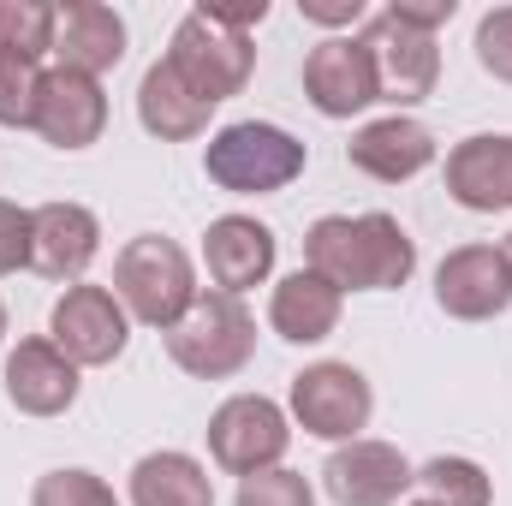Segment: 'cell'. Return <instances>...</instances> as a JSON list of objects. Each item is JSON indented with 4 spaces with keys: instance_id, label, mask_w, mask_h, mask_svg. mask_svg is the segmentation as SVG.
Returning <instances> with one entry per match:
<instances>
[{
    "instance_id": "obj_5",
    "label": "cell",
    "mask_w": 512,
    "mask_h": 506,
    "mask_svg": "<svg viewBox=\"0 0 512 506\" xmlns=\"http://www.w3.org/2000/svg\"><path fill=\"white\" fill-rule=\"evenodd\" d=\"M167 358L197 381H227L256 358V316L245 298L197 292V304L167 328Z\"/></svg>"
},
{
    "instance_id": "obj_13",
    "label": "cell",
    "mask_w": 512,
    "mask_h": 506,
    "mask_svg": "<svg viewBox=\"0 0 512 506\" xmlns=\"http://www.w3.org/2000/svg\"><path fill=\"white\" fill-rule=\"evenodd\" d=\"M30 131L42 143H54V149H90V143H102V131H108L102 78L48 66L42 72V90H36V120H30Z\"/></svg>"
},
{
    "instance_id": "obj_9",
    "label": "cell",
    "mask_w": 512,
    "mask_h": 506,
    "mask_svg": "<svg viewBox=\"0 0 512 506\" xmlns=\"http://www.w3.org/2000/svg\"><path fill=\"white\" fill-rule=\"evenodd\" d=\"M358 42L370 48V66H376V90H382V102H393L399 114L435 96V78H441V48H435V36L399 24V18L382 6V12L364 18V36H358Z\"/></svg>"
},
{
    "instance_id": "obj_21",
    "label": "cell",
    "mask_w": 512,
    "mask_h": 506,
    "mask_svg": "<svg viewBox=\"0 0 512 506\" xmlns=\"http://www.w3.org/2000/svg\"><path fill=\"white\" fill-rule=\"evenodd\" d=\"M137 120L149 137H161V143H191V137H203L209 120H215V108L209 102H197L179 78H173V66L167 60H155L149 72H143V84H137Z\"/></svg>"
},
{
    "instance_id": "obj_24",
    "label": "cell",
    "mask_w": 512,
    "mask_h": 506,
    "mask_svg": "<svg viewBox=\"0 0 512 506\" xmlns=\"http://www.w3.org/2000/svg\"><path fill=\"white\" fill-rule=\"evenodd\" d=\"M54 24L60 6L48 0H0V54H24V60L54 54Z\"/></svg>"
},
{
    "instance_id": "obj_3",
    "label": "cell",
    "mask_w": 512,
    "mask_h": 506,
    "mask_svg": "<svg viewBox=\"0 0 512 506\" xmlns=\"http://www.w3.org/2000/svg\"><path fill=\"white\" fill-rule=\"evenodd\" d=\"M197 262L185 245L161 239V233H137L126 251L114 256V298L126 304L131 322L143 328H173L191 304H197Z\"/></svg>"
},
{
    "instance_id": "obj_1",
    "label": "cell",
    "mask_w": 512,
    "mask_h": 506,
    "mask_svg": "<svg viewBox=\"0 0 512 506\" xmlns=\"http://www.w3.org/2000/svg\"><path fill=\"white\" fill-rule=\"evenodd\" d=\"M304 268L340 292H399L417 274V239L382 215H322L304 233Z\"/></svg>"
},
{
    "instance_id": "obj_26",
    "label": "cell",
    "mask_w": 512,
    "mask_h": 506,
    "mask_svg": "<svg viewBox=\"0 0 512 506\" xmlns=\"http://www.w3.org/2000/svg\"><path fill=\"white\" fill-rule=\"evenodd\" d=\"M30 506H120V495H114V489H108L96 471H78V465H66V471H48V477H36Z\"/></svg>"
},
{
    "instance_id": "obj_14",
    "label": "cell",
    "mask_w": 512,
    "mask_h": 506,
    "mask_svg": "<svg viewBox=\"0 0 512 506\" xmlns=\"http://www.w3.org/2000/svg\"><path fill=\"white\" fill-rule=\"evenodd\" d=\"M102 251V221L84 203H42L30 209V268L42 280L78 286Z\"/></svg>"
},
{
    "instance_id": "obj_34",
    "label": "cell",
    "mask_w": 512,
    "mask_h": 506,
    "mask_svg": "<svg viewBox=\"0 0 512 506\" xmlns=\"http://www.w3.org/2000/svg\"><path fill=\"white\" fill-rule=\"evenodd\" d=\"M411 506H429V501H411Z\"/></svg>"
},
{
    "instance_id": "obj_33",
    "label": "cell",
    "mask_w": 512,
    "mask_h": 506,
    "mask_svg": "<svg viewBox=\"0 0 512 506\" xmlns=\"http://www.w3.org/2000/svg\"><path fill=\"white\" fill-rule=\"evenodd\" d=\"M0 340H6V304H0Z\"/></svg>"
},
{
    "instance_id": "obj_8",
    "label": "cell",
    "mask_w": 512,
    "mask_h": 506,
    "mask_svg": "<svg viewBox=\"0 0 512 506\" xmlns=\"http://www.w3.org/2000/svg\"><path fill=\"white\" fill-rule=\"evenodd\" d=\"M48 340H54L78 370H102V364H114V358L126 352L131 316H126V304L114 298V286L78 280V286H66V292L54 298V310H48Z\"/></svg>"
},
{
    "instance_id": "obj_10",
    "label": "cell",
    "mask_w": 512,
    "mask_h": 506,
    "mask_svg": "<svg viewBox=\"0 0 512 506\" xmlns=\"http://www.w3.org/2000/svg\"><path fill=\"white\" fill-rule=\"evenodd\" d=\"M322 489L334 506H399L405 489H417V465L393 447V441H346L328 453L322 465Z\"/></svg>"
},
{
    "instance_id": "obj_25",
    "label": "cell",
    "mask_w": 512,
    "mask_h": 506,
    "mask_svg": "<svg viewBox=\"0 0 512 506\" xmlns=\"http://www.w3.org/2000/svg\"><path fill=\"white\" fill-rule=\"evenodd\" d=\"M36 90H42V60L0 54V126L30 131V120H36Z\"/></svg>"
},
{
    "instance_id": "obj_17",
    "label": "cell",
    "mask_w": 512,
    "mask_h": 506,
    "mask_svg": "<svg viewBox=\"0 0 512 506\" xmlns=\"http://www.w3.org/2000/svg\"><path fill=\"white\" fill-rule=\"evenodd\" d=\"M274 251L280 245L256 215H221L203 233V268H209L215 292H227V298H245L251 286H262L274 274Z\"/></svg>"
},
{
    "instance_id": "obj_28",
    "label": "cell",
    "mask_w": 512,
    "mask_h": 506,
    "mask_svg": "<svg viewBox=\"0 0 512 506\" xmlns=\"http://www.w3.org/2000/svg\"><path fill=\"white\" fill-rule=\"evenodd\" d=\"M471 48H477V66H483L495 84H512V6H489V12L477 18Z\"/></svg>"
},
{
    "instance_id": "obj_22",
    "label": "cell",
    "mask_w": 512,
    "mask_h": 506,
    "mask_svg": "<svg viewBox=\"0 0 512 506\" xmlns=\"http://www.w3.org/2000/svg\"><path fill=\"white\" fill-rule=\"evenodd\" d=\"M131 506H215V483L191 453H143L126 483Z\"/></svg>"
},
{
    "instance_id": "obj_16",
    "label": "cell",
    "mask_w": 512,
    "mask_h": 506,
    "mask_svg": "<svg viewBox=\"0 0 512 506\" xmlns=\"http://www.w3.org/2000/svg\"><path fill=\"white\" fill-rule=\"evenodd\" d=\"M447 197L471 215L512 209V131H477L447 155Z\"/></svg>"
},
{
    "instance_id": "obj_23",
    "label": "cell",
    "mask_w": 512,
    "mask_h": 506,
    "mask_svg": "<svg viewBox=\"0 0 512 506\" xmlns=\"http://www.w3.org/2000/svg\"><path fill=\"white\" fill-rule=\"evenodd\" d=\"M417 501L429 506H489L495 501V483L477 459H459V453H441L429 465H417Z\"/></svg>"
},
{
    "instance_id": "obj_15",
    "label": "cell",
    "mask_w": 512,
    "mask_h": 506,
    "mask_svg": "<svg viewBox=\"0 0 512 506\" xmlns=\"http://www.w3.org/2000/svg\"><path fill=\"white\" fill-rule=\"evenodd\" d=\"M6 399L24 411V417H66L78 405V364L48 340V334H30L6 352Z\"/></svg>"
},
{
    "instance_id": "obj_7",
    "label": "cell",
    "mask_w": 512,
    "mask_h": 506,
    "mask_svg": "<svg viewBox=\"0 0 512 506\" xmlns=\"http://www.w3.org/2000/svg\"><path fill=\"white\" fill-rule=\"evenodd\" d=\"M286 447H292V417L268 393H233L209 417V459L239 483L256 471H274Z\"/></svg>"
},
{
    "instance_id": "obj_2",
    "label": "cell",
    "mask_w": 512,
    "mask_h": 506,
    "mask_svg": "<svg viewBox=\"0 0 512 506\" xmlns=\"http://www.w3.org/2000/svg\"><path fill=\"white\" fill-rule=\"evenodd\" d=\"M161 60L173 66V78H179L197 102L221 108L227 96H239V90L251 84L256 48H251V30L233 24L221 6H191V12L173 24V42H167Z\"/></svg>"
},
{
    "instance_id": "obj_4",
    "label": "cell",
    "mask_w": 512,
    "mask_h": 506,
    "mask_svg": "<svg viewBox=\"0 0 512 506\" xmlns=\"http://www.w3.org/2000/svg\"><path fill=\"white\" fill-rule=\"evenodd\" d=\"M304 167H310V149L286 126H268V120H233L203 149V173L233 197H274Z\"/></svg>"
},
{
    "instance_id": "obj_18",
    "label": "cell",
    "mask_w": 512,
    "mask_h": 506,
    "mask_svg": "<svg viewBox=\"0 0 512 506\" xmlns=\"http://www.w3.org/2000/svg\"><path fill=\"white\" fill-rule=\"evenodd\" d=\"M346 161L376 185H405L423 167H435V131L423 120H411V114H387V120H370L346 143Z\"/></svg>"
},
{
    "instance_id": "obj_27",
    "label": "cell",
    "mask_w": 512,
    "mask_h": 506,
    "mask_svg": "<svg viewBox=\"0 0 512 506\" xmlns=\"http://www.w3.org/2000/svg\"><path fill=\"white\" fill-rule=\"evenodd\" d=\"M233 506H316V489H310V477L304 471H286V465H274V471H256L239 483V495Z\"/></svg>"
},
{
    "instance_id": "obj_31",
    "label": "cell",
    "mask_w": 512,
    "mask_h": 506,
    "mask_svg": "<svg viewBox=\"0 0 512 506\" xmlns=\"http://www.w3.org/2000/svg\"><path fill=\"white\" fill-rule=\"evenodd\" d=\"M298 12H304L310 24H328V30H340V24H364V18H370L364 0H298Z\"/></svg>"
},
{
    "instance_id": "obj_19",
    "label": "cell",
    "mask_w": 512,
    "mask_h": 506,
    "mask_svg": "<svg viewBox=\"0 0 512 506\" xmlns=\"http://www.w3.org/2000/svg\"><path fill=\"white\" fill-rule=\"evenodd\" d=\"M126 60V18L102 0H66L54 24V66L102 78Z\"/></svg>"
},
{
    "instance_id": "obj_11",
    "label": "cell",
    "mask_w": 512,
    "mask_h": 506,
    "mask_svg": "<svg viewBox=\"0 0 512 506\" xmlns=\"http://www.w3.org/2000/svg\"><path fill=\"white\" fill-rule=\"evenodd\" d=\"M435 304L453 322H495L512 304V268L501 245H459L435 268Z\"/></svg>"
},
{
    "instance_id": "obj_30",
    "label": "cell",
    "mask_w": 512,
    "mask_h": 506,
    "mask_svg": "<svg viewBox=\"0 0 512 506\" xmlns=\"http://www.w3.org/2000/svg\"><path fill=\"white\" fill-rule=\"evenodd\" d=\"M387 12H393L399 24H411V30H423V36H435V30H441V24H447L453 12H459V0H393Z\"/></svg>"
},
{
    "instance_id": "obj_32",
    "label": "cell",
    "mask_w": 512,
    "mask_h": 506,
    "mask_svg": "<svg viewBox=\"0 0 512 506\" xmlns=\"http://www.w3.org/2000/svg\"><path fill=\"white\" fill-rule=\"evenodd\" d=\"M501 256H507V268H512V233H507V239H501Z\"/></svg>"
},
{
    "instance_id": "obj_29",
    "label": "cell",
    "mask_w": 512,
    "mask_h": 506,
    "mask_svg": "<svg viewBox=\"0 0 512 506\" xmlns=\"http://www.w3.org/2000/svg\"><path fill=\"white\" fill-rule=\"evenodd\" d=\"M18 268H30V209L0 197V280Z\"/></svg>"
},
{
    "instance_id": "obj_6",
    "label": "cell",
    "mask_w": 512,
    "mask_h": 506,
    "mask_svg": "<svg viewBox=\"0 0 512 506\" xmlns=\"http://www.w3.org/2000/svg\"><path fill=\"white\" fill-rule=\"evenodd\" d=\"M286 405H292V423H298L304 435L346 447V441H358V435L370 429L376 393H370L364 370H352V364H340V358H322V364H304V370L292 376V399H286Z\"/></svg>"
},
{
    "instance_id": "obj_20",
    "label": "cell",
    "mask_w": 512,
    "mask_h": 506,
    "mask_svg": "<svg viewBox=\"0 0 512 506\" xmlns=\"http://www.w3.org/2000/svg\"><path fill=\"white\" fill-rule=\"evenodd\" d=\"M340 310H346V292L328 286V280L310 274V268L286 274V280L268 292V328H274L286 346H322V340L340 328Z\"/></svg>"
},
{
    "instance_id": "obj_12",
    "label": "cell",
    "mask_w": 512,
    "mask_h": 506,
    "mask_svg": "<svg viewBox=\"0 0 512 506\" xmlns=\"http://www.w3.org/2000/svg\"><path fill=\"white\" fill-rule=\"evenodd\" d=\"M304 96L322 120H352L364 114L370 102H382L376 90V66H370V48L358 36H328L304 54Z\"/></svg>"
}]
</instances>
